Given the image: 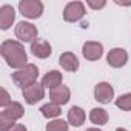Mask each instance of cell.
<instances>
[{
    "instance_id": "6da1fadb",
    "label": "cell",
    "mask_w": 131,
    "mask_h": 131,
    "mask_svg": "<svg viewBox=\"0 0 131 131\" xmlns=\"http://www.w3.org/2000/svg\"><path fill=\"white\" fill-rule=\"evenodd\" d=\"M0 54L5 59L9 68L22 70L28 65V56L25 51V46L22 42L17 40H5L0 45Z\"/></svg>"
},
{
    "instance_id": "7a4b0ae2",
    "label": "cell",
    "mask_w": 131,
    "mask_h": 131,
    "mask_svg": "<svg viewBox=\"0 0 131 131\" xmlns=\"http://www.w3.org/2000/svg\"><path fill=\"white\" fill-rule=\"evenodd\" d=\"M37 76H39V68L36 67L34 63H28L25 68L22 70H17L16 73H13V82L20 86L22 90L37 83Z\"/></svg>"
},
{
    "instance_id": "3957f363",
    "label": "cell",
    "mask_w": 131,
    "mask_h": 131,
    "mask_svg": "<svg viewBox=\"0 0 131 131\" xmlns=\"http://www.w3.org/2000/svg\"><path fill=\"white\" fill-rule=\"evenodd\" d=\"M16 37L22 42V43H34L39 37V31L36 28V25L29 23V22H19L16 26Z\"/></svg>"
},
{
    "instance_id": "277c9868",
    "label": "cell",
    "mask_w": 131,
    "mask_h": 131,
    "mask_svg": "<svg viewBox=\"0 0 131 131\" xmlns=\"http://www.w3.org/2000/svg\"><path fill=\"white\" fill-rule=\"evenodd\" d=\"M19 11L26 19H39L43 14V3L40 0H20Z\"/></svg>"
},
{
    "instance_id": "5b68a950",
    "label": "cell",
    "mask_w": 131,
    "mask_h": 131,
    "mask_svg": "<svg viewBox=\"0 0 131 131\" xmlns=\"http://www.w3.org/2000/svg\"><path fill=\"white\" fill-rule=\"evenodd\" d=\"M86 9L82 2H70L63 8V20L68 23H76L83 19Z\"/></svg>"
},
{
    "instance_id": "8992f818",
    "label": "cell",
    "mask_w": 131,
    "mask_h": 131,
    "mask_svg": "<svg viewBox=\"0 0 131 131\" xmlns=\"http://www.w3.org/2000/svg\"><path fill=\"white\" fill-rule=\"evenodd\" d=\"M94 99L99 103H110L114 99V88L108 82H99L94 86Z\"/></svg>"
},
{
    "instance_id": "52a82bcc",
    "label": "cell",
    "mask_w": 131,
    "mask_h": 131,
    "mask_svg": "<svg viewBox=\"0 0 131 131\" xmlns=\"http://www.w3.org/2000/svg\"><path fill=\"white\" fill-rule=\"evenodd\" d=\"M22 94L28 105H36L37 102H40L45 97V88L42 86V83H34V85L25 88L22 91Z\"/></svg>"
},
{
    "instance_id": "ba28073f",
    "label": "cell",
    "mask_w": 131,
    "mask_h": 131,
    "mask_svg": "<svg viewBox=\"0 0 131 131\" xmlns=\"http://www.w3.org/2000/svg\"><path fill=\"white\" fill-rule=\"evenodd\" d=\"M106 62L113 68H122L128 62V52L123 48H114L106 54Z\"/></svg>"
},
{
    "instance_id": "9c48e42d",
    "label": "cell",
    "mask_w": 131,
    "mask_h": 131,
    "mask_svg": "<svg viewBox=\"0 0 131 131\" xmlns=\"http://www.w3.org/2000/svg\"><path fill=\"white\" fill-rule=\"evenodd\" d=\"M71 99V91L68 86H65V85H60L54 90L49 91V102L51 103H56L59 106L62 105H67Z\"/></svg>"
},
{
    "instance_id": "30bf717a",
    "label": "cell",
    "mask_w": 131,
    "mask_h": 131,
    "mask_svg": "<svg viewBox=\"0 0 131 131\" xmlns=\"http://www.w3.org/2000/svg\"><path fill=\"white\" fill-rule=\"evenodd\" d=\"M59 65H60L65 71H68V73H76L79 70V67H80L77 56L74 52H71V51H67V52H62L60 54Z\"/></svg>"
},
{
    "instance_id": "8fae6325",
    "label": "cell",
    "mask_w": 131,
    "mask_h": 131,
    "mask_svg": "<svg viewBox=\"0 0 131 131\" xmlns=\"http://www.w3.org/2000/svg\"><path fill=\"white\" fill-rule=\"evenodd\" d=\"M82 54L86 60L96 62L103 56V45L99 42H86L82 48Z\"/></svg>"
},
{
    "instance_id": "7c38bea8",
    "label": "cell",
    "mask_w": 131,
    "mask_h": 131,
    "mask_svg": "<svg viewBox=\"0 0 131 131\" xmlns=\"http://www.w3.org/2000/svg\"><path fill=\"white\" fill-rule=\"evenodd\" d=\"M16 20V9L11 5H2L0 6V29L6 31L13 26Z\"/></svg>"
},
{
    "instance_id": "4fadbf2b",
    "label": "cell",
    "mask_w": 131,
    "mask_h": 131,
    "mask_svg": "<svg viewBox=\"0 0 131 131\" xmlns=\"http://www.w3.org/2000/svg\"><path fill=\"white\" fill-rule=\"evenodd\" d=\"M31 52H32V56L37 57V59H48V57L52 54V48H51L49 42L42 40V39H37V40L31 45Z\"/></svg>"
},
{
    "instance_id": "5bb4252c",
    "label": "cell",
    "mask_w": 131,
    "mask_h": 131,
    "mask_svg": "<svg viewBox=\"0 0 131 131\" xmlns=\"http://www.w3.org/2000/svg\"><path fill=\"white\" fill-rule=\"evenodd\" d=\"M62 80H63V74L57 70H52V71H48L43 79H42V86L43 88H48L49 91L60 86L62 85Z\"/></svg>"
},
{
    "instance_id": "9a60e30c",
    "label": "cell",
    "mask_w": 131,
    "mask_h": 131,
    "mask_svg": "<svg viewBox=\"0 0 131 131\" xmlns=\"http://www.w3.org/2000/svg\"><path fill=\"white\" fill-rule=\"evenodd\" d=\"M86 119L85 111L80 106H71L68 111V123L73 126H80Z\"/></svg>"
},
{
    "instance_id": "2e32d148",
    "label": "cell",
    "mask_w": 131,
    "mask_h": 131,
    "mask_svg": "<svg viewBox=\"0 0 131 131\" xmlns=\"http://www.w3.org/2000/svg\"><path fill=\"white\" fill-rule=\"evenodd\" d=\"M108 119H110V116H108L106 110H103V108H93L90 111V120H91V123H94L97 126L106 125Z\"/></svg>"
},
{
    "instance_id": "e0dca14e",
    "label": "cell",
    "mask_w": 131,
    "mask_h": 131,
    "mask_svg": "<svg viewBox=\"0 0 131 131\" xmlns=\"http://www.w3.org/2000/svg\"><path fill=\"white\" fill-rule=\"evenodd\" d=\"M2 113L16 122V120H19V119H22V117H23V114H25V110H23L22 103H19V102H13L9 106L3 108V111H2Z\"/></svg>"
},
{
    "instance_id": "ac0fdd59",
    "label": "cell",
    "mask_w": 131,
    "mask_h": 131,
    "mask_svg": "<svg viewBox=\"0 0 131 131\" xmlns=\"http://www.w3.org/2000/svg\"><path fill=\"white\" fill-rule=\"evenodd\" d=\"M40 113H42V116L46 117V119H56V117H59V116L62 114V110H60L59 105L49 102V103H45V105L40 106Z\"/></svg>"
},
{
    "instance_id": "d6986e66",
    "label": "cell",
    "mask_w": 131,
    "mask_h": 131,
    "mask_svg": "<svg viewBox=\"0 0 131 131\" xmlns=\"http://www.w3.org/2000/svg\"><path fill=\"white\" fill-rule=\"evenodd\" d=\"M116 106L122 111H131V93L119 96L116 99Z\"/></svg>"
},
{
    "instance_id": "ffe728a7",
    "label": "cell",
    "mask_w": 131,
    "mask_h": 131,
    "mask_svg": "<svg viewBox=\"0 0 131 131\" xmlns=\"http://www.w3.org/2000/svg\"><path fill=\"white\" fill-rule=\"evenodd\" d=\"M46 131H68V123L62 119L51 120L49 123H46Z\"/></svg>"
},
{
    "instance_id": "44dd1931",
    "label": "cell",
    "mask_w": 131,
    "mask_h": 131,
    "mask_svg": "<svg viewBox=\"0 0 131 131\" xmlns=\"http://www.w3.org/2000/svg\"><path fill=\"white\" fill-rule=\"evenodd\" d=\"M14 125H16V123H14L13 119H9V117L5 116L3 113L0 114V131H9Z\"/></svg>"
},
{
    "instance_id": "7402d4cb",
    "label": "cell",
    "mask_w": 131,
    "mask_h": 131,
    "mask_svg": "<svg viewBox=\"0 0 131 131\" xmlns=\"http://www.w3.org/2000/svg\"><path fill=\"white\" fill-rule=\"evenodd\" d=\"M11 103H13V100H11V96H9V93H8L5 88H2V97H0V106L6 108V106H9Z\"/></svg>"
},
{
    "instance_id": "603a6c76",
    "label": "cell",
    "mask_w": 131,
    "mask_h": 131,
    "mask_svg": "<svg viewBox=\"0 0 131 131\" xmlns=\"http://www.w3.org/2000/svg\"><path fill=\"white\" fill-rule=\"evenodd\" d=\"M86 5L90 8H93V9H102V8L106 6V2H105V0H100V2H93V0H88Z\"/></svg>"
},
{
    "instance_id": "cb8c5ba5",
    "label": "cell",
    "mask_w": 131,
    "mask_h": 131,
    "mask_svg": "<svg viewBox=\"0 0 131 131\" xmlns=\"http://www.w3.org/2000/svg\"><path fill=\"white\" fill-rule=\"evenodd\" d=\"M9 131H28V129H26V126H25V125H22V123H16Z\"/></svg>"
},
{
    "instance_id": "d4e9b609",
    "label": "cell",
    "mask_w": 131,
    "mask_h": 131,
    "mask_svg": "<svg viewBox=\"0 0 131 131\" xmlns=\"http://www.w3.org/2000/svg\"><path fill=\"white\" fill-rule=\"evenodd\" d=\"M86 131H102V129H99V128H88Z\"/></svg>"
},
{
    "instance_id": "484cf974",
    "label": "cell",
    "mask_w": 131,
    "mask_h": 131,
    "mask_svg": "<svg viewBox=\"0 0 131 131\" xmlns=\"http://www.w3.org/2000/svg\"><path fill=\"white\" fill-rule=\"evenodd\" d=\"M116 131H128V129H125V128H117Z\"/></svg>"
}]
</instances>
